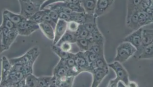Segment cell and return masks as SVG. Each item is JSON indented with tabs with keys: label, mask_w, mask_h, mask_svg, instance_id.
<instances>
[{
	"label": "cell",
	"mask_w": 153,
	"mask_h": 87,
	"mask_svg": "<svg viewBox=\"0 0 153 87\" xmlns=\"http://www.w3.org/2000/svg\"><path fill=\"white\" fill-rule=\"evenodd\" d=\"M122 63L117 61H114L108 64L109 68L114 71L116 77L109 82L107 87H117L119 81H123L128 87L129 82V75L125 68L122 65Z\"/></svg>",
	"instance_id": "obj_1"
},
{
	"label": "cell",
	"mask_w": 153,
	"mask_h": 87,
	"mask_svg": "<svg viewBox=\"0 0 153 87\" xmlns=\"http://www.w3.org/2000/svg\"><path fill=\"white\" fill-rule=\"evenodd\" d=\"M137 49L131 43L123 42L118 46L116 51L115 61L125 63L137 53Z\"/></svg>",
	"instance_id": "obj_2"
},
{
	"label": "cell",
	"mask_w": 153,
	"mask_h": 87,
	"mask_svg": "<svg viewBox=\"0 0 153 87\" xmlns=\"http://www.w3.org/2000/svg\"><path fill=\"white\" fill-rule=\"evenodd\" d=\"M1 53L9 50L19 34L17 29L10 30L0 27Z\"/></svg>",
	"instance_id": "obj_3"
},
{
	"label": "cell",
	"mask_w": 153,
	"mask_h": 87,
	"mask_svg": "<svg viewBox=\"0 0 153 87\" xmlns=\"http://www.w3.org/2000/svg\"><path fill=\"white\" fill-rule=\"evenodd\" d=\"M40 54L38 47H33L28 51L26 52L24 55L19 57L10 59V61L12 65L25 64L30 61H35Z\"/></svg>",
	"instance_id": "obj_4"
},
{
	"label": "cell",
	"mask_w": 153,
	"mask_h": 87,
	"mask_svg": "<svg viewBox=\"0 0 153 87\" xmlns=\"http://www.w3.org/2000/svg\"><path fill=\"white\" fill-rule=\"evenodd\" d=\"M17 30L19 35L28 36L39 29V24L30 19H25L17 25Z\"/></svg>",
	"instance_id": "obj_5"
},
{
	"label": "cell",
	"mask_w": 153,
	"mask_h": 87,
	"mask_svg": "<svg viewBox=\"0 0 153 87\" xmlns=\"http://www.w3.org/2000/svg\"><path fill=\"white\" fill-rule=\"evenodd\" d=\"M26 76L22 72L12 70L6 80L1 83V87H17L20 81L25 79Z\"/></svg>",
	"instance_id": "obj_6"
},
{
	"label": "cell",
	"mask_w": 153,
	"mask_h": 87,
	"mask_svg": "<svg viewBox=\"0 0 153 87\" xmlns=\"http://www.w3.org/2000/svg\"><path fill=\"white\" fill-rule=\"evenodd\" d=\"M20 6V14L26 19H30L40 9L32 3L30 0H18Z\"/></svg>",
	"instance_id": "obj_7"
},
{
	"label": "cell",
	"mask_w": 153,
	"mask_h": 87,
	"mask_svg": "<svg viewBox=\"0 0 153 87\" xmlns=\"http://www.w3.org/2000/svg\"><path fill=\"white\" fill-rule=\"evenodd\" d=\"M143 28L141 27L139 29L134 31L133 32L125 38L123 42L131 43L132 45L137 49V51L140 49L142 45V38Z\"/></svg>",
	"instance_id": "obj_8"
},
{
	"label": "cell",
	"mask_w": 153,
	"mask_h": 87,
	"mask_svg": "<svg viewBox=\"0 0 153 87\" xmlns=\"http://www.w3.org/2000/svg\"><path fill=\"white\" fill-rule=\"evenodd\" d=\"M76 65L79 68L81 72H89V63L87 59L84 52L81 51L76 53L74 55Z\"/></svg>",
	"instance_id": "obj_9"
},
{
	"label": "cell",
	"mask_w": 153,
	"mask_h": 87,
	"mask_svg": "<svg viewBox=\"0 0 153 87\" xmlns=\"http://www.w3.org/2000/svg\"><path fill=\"white\" fill-rule=\"evenodd\" d=\"M67 31V22L62 19H59L55 28V37L53 45H56Z\"/></svg>",
	"instance_id": "obj_10"
},
{
	"label": "cell",
	"mask_w": 153,
	"mask_h": 87,
	"mask_svg": "<svg viewBox=\"0 0 153 87\" xmlns=\"http://www.w3.org/2000/svg\"><path fill=\"white\" fill-rule=\"evenodd\" d=\"M114 0H97L94 16L99 18L107 12L109 7L114 3Z\"/></svg>",
	"instance_id": "obj_11"
},
{
	"label": "cell",
	"mask_w": 153,
	"mask_h": 87,
	"mask_svg": "<svg viewBox=\"0 0 153 87\" xmlns=\"http://www.w3.org/2000/svg\"><path fill=\"white\" fill-rule=\"evenodd\" d=\"M109 70L105 69H95L91 74L93 75V82L91 84V87H97L101 84L103 79L108 75Z\"/></svg>",
	"instance_id": "obj_12"
},
{
	"label": "cell",
	"mask_w": 153,
	"mask_h": 87,
	"mask_svg": "<svg viewBox=\"0 0 153 87\" xmlns=\"http://www.w3.org/2000/svg\"><path fill=\"white\" fill-rule=\"evenodd\" d=\"M153 42V29H143L142 31V45L140 48L137 53H138V56L148 45Z\"/></svg>",
	"instance_id": "obj_13"
},
{
	"label": "cell",
	"mask_w": 153,
	"mask_h": 87,
	"mask_svg": "<svg viewBox=\"0 0 153 87\" xmlns=\"http://www.w3.org/2000/svg\"><path fill=\"white\" fill-rule=\"evenodd\" d=\"M2 61V68H1V83L5 81L10 71L12 70L13 65L11 63L10 59L7 58L6 56H3L1 58Z\"/></svg>",
	"instance_id": "obj_14"
},
{
	"label": "cell",
	"mask_w": 153,
	"mask_h": 87,
	"mask_svg": "<svg viewBox=\"0 0 153 87\" xmlns=\"http://www.w3.org/2000/svg\"><path fill=\"white\" fill-rule=\"evenodd\" d=\"M69 69L65 64L64 60L60 59L56 65L55 67L53 72V75L56 77L61 78L66 76H68Z\"/></svg>",
	"instance_id": "obj_15"
},
{
	"label": "cell",
	"mask_w": 153,
	"mask_h": 87,
	"mask_svg": "<svg viewBox=\"0 0 153 87\" xmlns=\"http://www.w3.org/2000/svg\"><path fill=\"white\" fill-rule=\"evenodd\" d=\"M39 29L48 39L53 40L54 39L55 29L48 23L42 22L39 23Z\"/></svg>",
	"instance_id": "obj_16"
},
{
	"label": "cell",
	"mask_w": 153,
	"mask_h": 87,
	"mask_svg": "<svg viewBox=\"0 0 153 87\" xmlns=\"http://www.w3.org/2000/svg\"><path fill=\"white\" fill-rule=\"evenodd\" d=\"M142 0H128L127 5V15L126 23L130 19L132 15L136 12H138V9L140 5Z\"/></svg>",
	"instance_id": "obj_17"
},
{
	"label": "cell",
	"mask_w": 153,
	"mask_h": 87,
	"mask_svg": "<svg viewBox=\"0 0 153 87\" xmlns=\"http://www.w3.org/2000/svg\"><path fill=\"white\" fill-rule=\"evenodd\" d=\"M108 64L106 62L105 57H100L95 61L90 63L89 72H91L95 69H105L109 70Z\"/></svg>",
	"instance_id": "obj_18"
},
{
	"label": "cell",
	"mask_w": 153,
	"mask_h": 87,
	"mask_svg": "<svg viewBox=\"0 0 153 87\" xmlns=\"http://www.w3.org/2000/svg\"><path fill=\"white\" fill-rule=\"evenodd\" d=\"M81 5L85 13L91 15H94L97 0H80Z\"/></svg>",
	"instance_id": "obj_19"
},
{
	"label": "cell",
	"mask_w": 153,
	"mask_h": 87,
	"mask_svg": "<svg viewBox=\"0 0 153 87\" xmlns=\"http://www.w3.org/2000/svg\"><path fill=\"white\" fill-rule=\"evenodd\" d=\"M3 14L6 15L8 17L12 22L14 23L16 26L19 25V23H22L24 20L25 18L22 16L20 13L19 14H16V13H13L12 12L10 11L9 10H5L3 12Z\"/></svg>",
	"instance_id": "obj_20"
},
{
	"label": "cell",
	"mask_w": 153,
	"mask_h": 87,
	"mask_svg": "<svg viewBox=\"0 0 153 87\" xmlns=\"http://www.w3.org/2000/svg\"><path fill=\"white\" fill-rule=\"evenodd\" d=\"M75 78V76H70L57 78V87H72Z\"/></svg>",
	"instance_id": "obj_21"
},
{
	"label": "cell",
	"mask_w": 153,
	"mask_h": 87,
	"mask_svg": "<svg viewBox=\"0 0 153 87\" xmlns=\"http://www.w3.org/2000/svg\"><path fill=\"white\" fill-rule=\"evenodd\" d=\"M139 12H136L134 13L130 17V19L126 23V25L130 29L136 31L137 29H140L141 27L139 26Z\"/></svg>",
	"instance_id": "obj_22"
},
{
	"label": "cell",
	"mask_w": 153,
	"mask_h": 87,
	"mask_svg": "<svg viewBox=\"0 0 153 87\" xmlns=\"http://www.w3.org/2000/svg\"><path fill=\"white\" fill-rule=\"evenodd\" d=\"M90 41L93 44H97L99 45H105V38L99 29L96 30L95 32L91 34V38Z\"/></svg>",
	"instance_id": "obj_23"
},
{
	"label": "cell",
	"mask_w": 153,
	"mask_h": 87,
	"mask_svg": "<svg viewBox=\"0 0 153 87\" xmlns=\"http://www.w3.org/2000/svg\"><path fill=\"white\" fill-rule=\"evenodd\" d=\"M140 59H153V42L148 45L138 56Z\"/></svg>",
	"instance_id": "obj_24"
},
{
	"label": "cell",
	"mask_w": 153,
	"mask_h": 87,
	"mask_svg": "<svg viewBox=\"0 0 153 87\" xmlns=\"http://www.w3.org/2000/svg\"><path fill=\"white\" fill-rule=\"evenodd\" d=\"M138 23L140 27L149 25L152 23V16L146 12H139Z\"/></svg>",
	"instance_id": "obj_25"
},
{
	"label": "cell",
	"mask_w": 153,
	"mask_h": 87,
	"mask_svg": "<svg viewBox=\"0 0 153 87\" xmlns=\"http://www.w3.org/2000/svg\"><path fill=\"white\" fill-rule=\"evenodd\" d=\"M76 40L77 38L74 33L70 32L67 31L64 36L61 37L60 40L56 45L57 46H60L62 43L65 42H70L71 44H74V43H76Z\"/></svg>",
	"instance_id": "obj_26"
},
{
	"label": "cell",
	"mask_w": 153,
	"mask_h": 87,
	"mask_svg": "<svg viewBox=\"0 0 153 87\" xmlns=\"http://www.w3.org/2000/svg\"><path fill=\"white\" fill-rule=\"evenodd\" d=\"M51 50L55 55H57L60 59H67L72 54V52H66L64 51L60 48V46H58L56 45H53L51 47Z\"/></svg>",
	"instance_id": "obj_27"
},
{
	"label": "cell",
	"mask_w": 153,
	"mask_h": 87,
	"mask_svg": "<svg viewBox=\"0 0 153 87\" xmlns=\"http://www.w3.org/2000/svg\"><path fill=\"white\" fill-rule=\"evenodd\" d=\"M48 12L49 10L47 8H45L44 10H39L30 18V19L39 24L42 22L43 17L46 14L48 13Z\"/></svg>",
	"instance_id": "obj_28"
},
{
	"label": "cell",
	"mask_w": 153,
	"mask_h": 87,
	"mask_svg": "<svg viewBox=\"0 0 153 87\" xmlns=\"http://www.w3.org/2000/svg\"><path fill=\"white\" fill-rule=\"evenodd\" d=\"M91 44L89 40L86 38H80L76 40V45L81 51L85 52L89 50L90 46Z\"/></svg>",
	"instance_id": "obj_29"
},
{
	"label": "cell",
	"mask_w": 153,
	"mask_h": 87,
	"mask_svg": "<svg viewBox=\"0 0 153 87\" xmlns=\"http://www.w3.org/2000/svg\"><path fill=\"white\" fill-rule=\"evenodd\" d=\"M1 27H4L10 30L17 29V26L16 25L12 22L6 15H5L3 13L2 14V23L1 24Z\"/></svg>",
	"instance_id": "obj_30"
},
{
	"label": "cell",
	"mask_w": 153,
	"mask_h": 87,
	"mask_svg": "<svg viewBox=\"0 0 153 87\" xmlns=\"http://www.w3.org/2000/svg\"><path fill=\"white\" fill-rule=\"evenodd\" d=\"M74 34L76 36L77 39L86 38V39H90L91 38V34L84 27L83 24L80 25L79 29H78L76 32L74 33Z\"/></svg>",
	"instance_id": "obj_31"
},
{
	"label": "cell",
	"mask_w": 153,
	"mask_h": 87,
	"mask_svg": "<svg viewBox=\"0 0 153 87\" xmlns=\"http://www.w3.org/2000/svg\"><path fill=\"white\" fill-rule=\"evenodd\" d=\"M89 51L95 53L100 57H105L104 45H99L93 43L90 46Z\"/></svg>",
	"instance_id": "obj_32"
},
{
	"label": "cell",
	"mask_w": 153,
	"mask_h": 87,
	"mask_svg": "<svg viewBox=\"0 0 153 87\" xmlns=\"http://www.w3.org/2000/svg\"><path fill=\"white\" fill-rule=\"evenodd\" d=\"M38 77L34 75H29L26 77V87H38Z\"/></svg>",
	"instance_id": "obj_33"
},
{
	"label": "cell",
	"mask_w": 153,
	"mask_h": 87,
	"mask_svg": "<svg viewBox=\"0 0 153 87\" xmlns=\"http://www.w3.org/2000/svg\"><path fill=\"white\" fill-rule=\"evenodd\" d=\"M64 5L70 8L74 12L77 13H85L84 9L83 8L82 6L80 4H74V3H70V2H63Z\"/></svg>",
	"instance_id": "obj_34"
},
{
	"label": "cell",
	"mask_w": 153,
	"mask_h": 87,
	"mask_svg": "<svg viewBox=\"0 0 153 87\" xmlns=\"http://www.w3.org/2000/svg\"><path fill=\"white\" fill-rule=\"evenodd\" d=\"M52 76H42L38 77V87H50Z\"/></svg>",
	"instance_id": "obj_35"
},
{
	"label": "cell",
	"mask_w": 153,
	"mask_h": 87,
	"mask_svg": "<svg viewBox=\"0 0 153 87\" xmlns=\"http://www.w3.org/2000/svg\"><path fill=\"white\" fill-rule=\"evenodd\" d=\"M80 24L74 21H70L67 23V31L75 33L79 29Z\"/></svg>",
	"instance_id": "obj_36"
},
{
	"label": "cell",
	"mask_w": 153,
	"mask_h": 87,
	"mask_svg": "<svg viewBox=\"0 0 153 87\" xmlns=\"http://www.w3.org/2000/svg\"><path fill=\"white\" fill-rule=\"evenodd\" d=\"M84 53H85V56H86L87 59H88V61L89 63V64L95 61L100 57H100V56L96 54V53H94V52L90 51L89 50L84 52Z\"/></svg>",
	"instance_id": "obj_37"
},
{
	"label": "cell",
	"mask_w": 153,
	"mask_h": 87,
	"mask_svg": "<svg viewBox=\"0 0 153 87\" xmlns=\"http://www.w3.org/2000/svg\"><path fill=\"white\" fill-rule=\"evenodd\" d=\"M84 27L90 33H93L94 32H95L96 30H97L98 29L97 23H85L84 24H83Z\"/></svg>",
	"instance_id": "obj_38"
},
{
	"label": "cell",
	"mask_w": 153,
	"mask_h": 87,
	"mask_svg": "<svg viewBox=\"0 0 153 87\" xmlns=\"http://www.w3.org/2000/svg\"><path fill=\"white\" fill-rule=\"evenodd\" d=\"M49 10L48 14L49 15L51 19L53 20L54 23H57L58 21L60 19V13L56 10Z\"/></svg>",
	"instance_id": "obj_39"
},
{
	"label": "cell",
	"mask_w": 153,
	"mask_h": 87,
	"mask_svg": "<svg viewBox=\"0 0 153 87\" xmlns=\"http://www.w3.org/2000/svg\"><path fill=\"white\" fill-rule=\"evenodd\" d=\"M68 0H47L45 3L43 4L40 10H44L46 7L53 4L55 3H60V2H65L67 1Z\"/></svg>",
	"instance_id": "obj_40"
},
{
	"label": "cell",
	"mask_w": 153,
	"mask_h": 87,
	"mask_svg": "<svg viewBox=\"0 0 153 87\" xmlns=\"http://www.w3.org/2000/svg\"><path fill=\"white\" fill-rule=\"evenodd\" d=\"M72 44L70 42H65L62 43L60 46V48L64 51L66 52H71L72 48Z\"/></svg>",
	"instance_id": "obj_41"
},
{
	"label": "cell",
	"mask_w": 153,
	"mask_h": 87,
	"mask_svg": "<svg viewBox=\"0 0 153 87\" xmlns=\"http://www.w3.org/2000/svg\"><path fill=\"white\" fill-rule=\"evenodd\" d=\"M42 22H45V23H49L50 25H51V26H53L54 28H55L56 25V23H54L53 21V20L51 19V18L49 16V15L48 14V13L47 14H46L45 15V16L43 17V21Z\"/></svg>",
	"instance_id": "obj_42"
},
{
	"label": "cell",
	"mask_w": 153,
	"mask_h": 87,
	"mask_svg": "<svg viewBox=\"0 0 153 87\" xmlns=\"http://www.w3.org/2000/svg\"><path fill=\"white\" fill-rule=\"evenodd\" d=\"M30 1L35 5L39 9H41L42 6L47 0H30Z\"/></svg>",
	"instance_id": "obj_43"
},
{
	"label": "cell",
	"mask_w": 153,
	"mask_h": 87,
	"mask_svg": "<svg viewBox=\"0 0 153 87\" xmlns=\"http://www.w3.org/2000/svg\"><path fill=\"white\" fill-rule=\"evenodd\" d=\"M128 87H138V84H137L136 82L134 81H129L128 84Z\"/></svg>",
	"instance_id": "obj_44"
},
{
	"label": "cell",
	"mask_w": 153,
	"mask_h": 87,
	"mask_svg": "<svg viewBox=\"0 0 153 87\" xmlns=\"http://www.w3.org/2000/svg\"><path fill=\"white\" fill-rule=\"evenodd\" d=\"M142 2L144 3H147L149 5H151L153 2V0H142Z\"/></svg>",
	"instance_id": "obj_45"
},
{
	"label": "cell",
	"mask_w": 153,
	"mask_h": 87,
	"mask_svg": "<svg viewBox=\"0 0 153 87\" xmlns=\"http://www.w3.org/2000/svg\"><path fill=\"white\" fill-rule=\"evenodd\" d=\"M152 4H153V2H152Z\"/></svg>",
	"instance_id": "obj_46"
}]
</instances>
